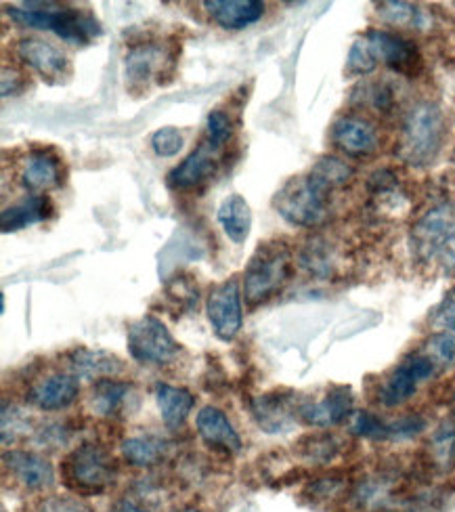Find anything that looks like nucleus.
Masks as SVG:
<instances>
[{
    "label": "nucleus",
    "mask_w": 455,
    "mask_h": 512,
    "mask_svg": "<svg viewBox=\"0 0 455 512\" xmlns=\"http://www.w3.org/2000/svg\"><path fill=\"white\" fill-rule=\"evenodd\" d=\"M110 512H149L147 508H143L139 502L130 500V498H122L114 504V508Z\"/></svg>",
    "instance_id": "nucleus-44"
},
{
    "label": "nucleus",
    "mask_w": 455,
    "mask_h": 512,
    "mask_svg": "<svg viewBox=\"0 0 455 512\" xmlns=\"http://www.w3.org/2000/svg\"><path fill=\"white\" fill-rule=\"evenodd\" d=\"M435 265L441 267V269L447 271V273L455 271V219H453L451 227H449L447 233H445V238H443V244H441V248H439Z\"/></svg>",
    "instance_id": "nucleus-42"
},
{
    "label": "nucleus",
    "mask_w": 455,
    "mask_h": 512,
    "mask_svg": "<svg viewBox=\"0 0 455 512\" xmlns=\"http://www.w3.org/2000/svg\"><path fill=\"white\" fill-rule=\"evenodd\" d=\"M340 452V441L328 433L307 435L298 441V454L311 464H328Z\"/></svg>",
    "instance_id": "nucleus-30"
},
{
    "label": "nucleus",
    "mask_w": 455,
    "mask_h": 512,
    "mask_svg": "<svg viewBox=\"0 0 455 512\" xmlns=\"http://www.w3.org/2000/svg\"><path fill=\"white\" fill-rule=\"evenodd\" d=\"M154 397L158 403V410L162 416V422L168 426L170 431H177L187 422L195 397L191 391L183 387H175V384L168 382H156L154 387Z\"/></svg>",
    "instance_id": "nucleus-24"
},
{
    "label": "nucleus",
    "mask_w": 455,
    "mask_h": 512,
    "mask_svg": "<svg viewBox=\"0 0 455 512\" xmlns=\"http://www.w3.org/2000/svg\"><path fill=\"white\" fill-rule=\"evenodd\" d=\"M122 458L137 468H151L162 464L170 454V441L160 435H133L122 441L120 445Z\"/></svg>",
    "instance_id": "nucleus-25"
},
{
    "label": "nucleus",
    "mask_w": 455,
    "mask_h": 512,
    "mask_svg": "<svg viewBox=\"0 0 455 512\" xmlns=\"http://www.w3.org/2000/svg\"><path fill=\"white\" fill-rule=\"evenodd\" d=\"M204 9L223 30H246L263 19L267 5L260 0H204Z\"/></svg>",
    "instance_id": "nucleus-20"
},
{
    "label": "nucleus",
    "mask_w": 455,
    "mask_h": 512,
    "mask_svg": "<svg viewBox=\"0 0 455 512\" xmlns=\"http://www.w3.org/2000/svg\"><path fill=\"white\" fill-rule=\"evenodd\" d=\"M5 13L13 24L21 28L53 32L74 47L91 45L103 32L99 19L91 11L63 3H49V0L47 3L30 0V3L21 5H5Z\"/></svg>",
    "instance_id": "nucleus-1"
},
{
    "label": "nucleus",
    "mask_w": 455,
    "mask_h": 512,
    "mask_svg": "<svg viewBox=\"0 0 455 512\" xmlns=\"http://www.w3.org/2000/svg\"><path fill=\"white\" fill-rule=\"evenodd\" d=\"M61 177V160L51 152V149H34L21 166V185L32 194H45L59 187Z\"/></svg>",
    "instance_id": "nucleus-21"
},
{
    "label": "nucleus",
    "mask_w": 455,
    "mask_h": 512,
    "mask_svg": "<svg viewBox=\"0 0 455 512\" xmlns=\"http://www.w3.org/2000/svg\"><path fill=\"white\" fill-rule=\"evenodd\" d=\"M135 399V387L130 382L105 378L97 380L91 389L89 405L95 416L101 418H122L130 410V401Z\"/></svg>",
    "instance_id": "nucleus-22"
},
{
    "label": "nucleus",
    "mask_w": 455,
    "mask_h": 512,
    "mask_svg": "<svg viewBox=\"0 0 455 512\" xmlns=\"http://www.w3.org/2000/svg\"><path fill=\"white\" fill-rule=\"evenodd\" d=\"M53 210L55 206L49 196L32 194L3 210V215H0V227H3V233H15L36 223L49 221L53 217Z\"/></svg>",
    "instance_id": "nucleus-23"
},
{
    "label": "nucleus",
    "mask_w": 455,
    "mask_h": 512,
    "mask_svg": "<svg viewBox=\"0 0 455 512\" xmlns=\"http://www.w3.org/2000/svg\"><path fill=\"white\" fill-rule=\"evenodd\" d=\"M300 403L294 393L286 391H271L258 395L250 403V412L260 431L269 435H277L288 431L298 418Z\"/></svg>",
    "instance_id": "nucleus-14"
},
{
    "label": "nucleus",
    "mask_w": 455,
    "mask_h": 512,
    "mask_svg": "<svg viewBox=\"0 0 455 512\" xmlns=\"http://www.w3.org/2000/svg\"><path fill=\"white\" fill-rule=\"evenodd\" d=\"M3 464L7 473L30 492H45L55 485L53 464L36 452L9 450L3 454Z\"/></svg>",
    "instance_id": "nucleus-16"
},
{
    "label": "nucleus",
    "mask_w": 455,
    "mask_h": 512,
    "mask_svg": "<svg viewBox=\"0 0 455 512\" xmlns=\"http://www.w3.org/2000/svg\"><path fill=\"white\" fill-rule=\"evenodd\" d=\"M80 384L74 374H51L36 380L26 393V401L40 412L68 410L78 399Z\"/></svg>",
    "instance_id": "nucleus-17"
},
{
    "label": "nucleus",
    "mask_w": 455,
    "mask_h": 512,
    "mask_svg": "<svg viewBox=\"0 0 455 512\" xmlns=\"http://www.w3.org/2000/svg\"><path fill=\"white\" fill-rule=\"evenodd\" d=\"M242 290L240 282L231 277L221 284H216L206 298V313L212 326L214 336L231 343L242 332L244 326V309H242Z\"/></svg>",
    "instance_id": "nucleus-8"
},
{
    "label": "nucleus",
    "mask_w": 455,
    "mask_h": 512,
    "mask_svg": "<svg viewBox=\"0 0 455 512\" xmlns=\"http://www.w3.org/2000/svg\"><path fill=\"white\" fill-rule=\"evenodd\" d=\"M330 194L315 175L292 177L273 198L277 215L294 227H319L330 215Z\"/></svg>",
    "instance_id": "nucleus-4"
},
{
    "label": "nucleus",
    "mask_w": 455,
    "mask_h": 512,
    "mask_svg": "<svg viewBox=\"0 0 455 512\" xmlns=\"http://www.w3.org/2000/svg\"><path fill=\"white\" fill-rule=\"evenodd\" d=\"M30 433V416L15 403H3V443L11 445Z\"/></svg>",
    "instance_id": "nucleus-35"
},
{
    "label": "nucleus",
    "mask_w": 455,
    "mask_h": 512,
    "mask_svg": "<svg viewBox=\"0 0 455 512\" xmlns=\"http://www.w3.org/2000/svg\"><path fill=\"white\" fill-rule=\"evenodd\" d=\"M172 61V55L164 45L156 40L139 42L133 45L124 59V74L130 89H147L151 82L162 84V76L166 74Z\"/></svg>",
    "instance_id": "nucleus-9"
},
{
    "label": "nucleus",
    "mask_w": 455,
    "mask_h": 512,
    "mask_svg": "<svg viewBox=\"0 0 455 512\" xmlns=\"http://www.w3.org/2000/svg\"><path fill=\"white\" fill-rule=\"evenodd\" d=\"M24 89H26V78L13 68L11 70L5 68L3 70V97L19 95Z\"/></svg>",
    "instance_id": "nucleus-43"
},
{
    "label": "nucleus",
    "mask_w": 455,
    "mask_h": 512,
    "mask_svg": "<svg viewBox=\"0 0 455 512\" xmlns=\"http://www.w3.org/2000/svg\"><path fill=\"white\" fill-rule=\"evenodd\" d=\"M195 429H198L202 441L216 452H223L229 456L242 452V437L237 435L235 426L231 424L227 414L219 408H214V405H206L202 412H198Z\"/></svg>",
    "instance_id": "nucleus-18"
},
{
    "label": "nucleus",
    "mask_w": 455,
    "mask_h": 512,
    "mask_svg": "<svg viewBox=\"0 0 455 512\" xmlns=\"http://www.w3.org/2000/svg\"><path fill=\"white\" fill-rule=\"evenodd\" d=\"M164 296L172 311L189 313L198 307L200 290H198V284L191 280V275H175L172 280L166 282Z\"/></svg>",
    "instance_id": "nucleus-28"
},
{
    "label": "nucleus",
    "mask_w": 455,
    "mask_h": 512,
    "mask_svg": "<svg viewBox=\"0 0 455 512\" xmlns=\"http://www.w3.org/2000/svg\"><path fill=\"white\" fill-rule=\"evenodd\" d=\"M181 512H202V510H198V508H185V510H181Z\"/></svg>",
    "instance_id": "nucleus-45"
},
{
    "label": "nucleus",
    "mask_w": 455,
    "mask_h": 512,
    "mask_svg": "<svg viewBox=\"0 0 455 512\" xmlns=\"http://www.w3.org/2000/svg\"><path fill=\"white\" fill-rule=\"evenodd\" d=\"M439 372L437 364L422 349L409 353L390 370L378 391V401L386 408H397L416 395L418 387Z\"/></svg>",
    "instance_id": "nucleus-7"
},
{
    "label": "nucleus",
    "mask_w": 455,
    "mask_h": 512,
    "mask_svg": "<svg viewBox=\"0 0 455 512\" xmlns=\"http://www.w3.org/2000/svg\"><path fill=\"white\" fill-rule=\"evenodd\" d=\"M451 401H453V405H455V389H453V395H451Z\"/></svg>",
    "instance_id": "nucleus-46"
},
{
    "label": "nucleus",
    "mask_w": 455,
    "mask_h": 512,
    "mask_svg": "<svg viewBox=\"0 0 455 512\" xmlns=\"http://www.w3.org/2000/svg\"><path fill=\"white\" fill-rule=\"evenodd\" d=\"M128 353L137 364L166 366L175 361L181 353L177 338L170 334L166 324L156 315H143L128 326L126 332Z\"/></svg>",
    "instance_id": "nucleus-6"
},
{
    "label": "nucleus",
    "mask_w": 455,
    "mask_h": 512,
    "mask_svg": "<svg viewBox=\"0 0 455 512\" xmlns=\"http://www.w3.org/2000/svg\"><path fill=\"white\" fill-rule=\"evenodd\" d=\"M17 57L49 84H61L72 74L70 59L53 42L42 38H21Z\"/></svg>",
    "instance_id": "nucleus-11"
},
{
    "label": "nucleus",
    "mask_w": 455,
    "mask_h": 512,
    "mask_svg": "<svg viewBox=\"0 0 455 512\" xmlns=\"http://www.w3.org/2000/svg\"><path fill=\"white\" fill-rule=\"evenodd\" d=\"M422 351L435 361L439 370L451 366L455 361V334L435 332L426 340Z\"/></svg>",
    "instance_id": "nucleus-36"
},
{
    "label": "nucleus",
    "mask_w": 455,
    "mask_h": 512,
    "mask_svg": "<svg viewBox=\"0 0 455 512\" xmlns=\"http://www.w3.org/2000/svg\"><path fill=\"white\" fill-rule=\"evenodd\" d=\"M233 137V120L227 112L223 110H212L206 118V139L212 147L216 149H225V145Z\"/></svg>",
    "instance_id": "nucleus-37"
},
{
    "label": "nucleus",
    "mask_w": 455,
    "mask_h": 512,
    "mask_svg": "<svg viewBox=\"0 0 455 512\" xmlns=\"http://www.w3.org/2000/svg\"><path fill=\"white\" fill-rule=\"evenodd\" d=\"M449 124L445 110L435 101H418L401 122L397 156L414 168L435 162L447 141Z\"/></svg>",
    "instance_id": "nucleus-2"
},
{
    "label": "nucleus",
    "mask_w": 455,
    "mask_h": 512,
    "mask_svg": "<svg viewBox=\"0 0 455 512\" xmlns=\"http://www.w3.org/2000/svg\"><path fill=\"white\" fill-rule=\"evenodd\" d=\"M353 405V389L336 384L317 401H300L298 418L309 426H315V429H330V426L344 422L353 414Z\"/></svg>",
    "instance_id": "nucleus-13"
},
{
    "label": "nucleus",
    "mask_w": 455,
    "mask_h": 512,
    "mask_svg": "<svg viewBox=\"0 0 455 512\" xmlns=\"http://www.w3.org/2000/svg\"><path fill=\"white\" fill-rule=\"evenodd\" d=\"M221 149L212 147L208 141H202L193 152L168 173V187L175 191H189L206 185L219 173Z\"/></svg>",
    "instance_id": "nucleus-10"
},
{
    "label": "nucleus",
    "mask_w": 455,
    "mask_h": 512,
    "mask_svg": "<svg viewBox=\"0 0 455 512\" xmlns=\"http://www.w3.org/2000/svg\"><path fill=\"white\" fill-rule=\"evenodd\" d=\"M72 429L68 422H47L34 431V443L38 447H49V450H59L68 445L72 439Z\"/></svg>",
    "instance_id": "nucleus-38"
},
{
    "label": "nucleus",
    "mask_w": 455,
    "mask_h": 512,
    "mask_svg": "<svg viewBox=\"0 0 455 512\" xmlns=\"http://www.w3.org/2000/svg\"><path fill=\"white\" fill-rule=\"evenodd\" d=\"M430 324L437 332L455 334V286L443 296V301L430 315Z\"/></svg>",
    "instance_id": "nucleus-40"
},
{
    "label": "nucleus",
    "mask_w": 455,
    "mask_h": 512,
    "mask_svg": "<svg viewBox=\"0 0 455 512\" xmlns=\"http://www.w3.org/2000/svg\"><path fill=\"white\" fill-rule=\"evenodd\" d=\"M216 219L233 244H244L248 240L252 229V210L244 196L231 194L225 198L219 212H216Z\"/></svg>",
    "instance_id": "nucleus-26"
},
{
    "label": "nucleus",
    "mask_w": 455,
    "mask_h": 512,
    "mask_svg": "<svg viewBox=\"0 0 455 512\" xmlns=\"http://www.w3.org/2000/svg\"><path fill=\"white\" fill-rule=\"evenodd\" d=\"M68 361L70 374L76 378H89V380H105L116 378L124 372V361L105 349H89V347H76L65 357Z\"/></svg>",
    "instance_id": "nucleus-19"
},
{
    "label": "nucleus",
    "mask_w": 455,
    "mask_h": 512,
    "mask_svg": "<svg viewBox=\"0 0 455 512\" xmlns=\"http://www.w3.org/2000/svg\"><path fill=\"white\" fill-rule=\"evenodd\" d=\"M351 433L370 441H390V420H384L374 412H355Z\"/></svg>",
    "instance_id": "nucleus-34"
},
{
    "label": "nucleus",
    "mask_w": 455,
    "mask_h": 512,
    "mask_svg": "<svg viewBox=\"0 0 455 512\" xmlns=\"http://www.w3.org/2000/svg\"><path fill=\"white\" fill-rule=\"evenodd\" d=\"M116 462L99 443H82L65 456L61 479L78 496H99L116 481Z\"/></svg>",
    "instance_id": "nucleus-5"
},
{
    "label": "nucleus",
    "mask_w": 455,
    "mask_h": 512,
    "mask_svg": "<svg viewBox=\"0 0 455 512\" xmlns=\"http://www.w3.org/2000/svg\"><path fill=\"white\" fill-rule=\"evenodd\" d=\"M185 137L177 126H164L151 135V149L160 158H175L183 149Z\"/></svg>",
    "instance_id": "nucleus-39"
},
{
    "label": "nucleus",
    "mask_w": 455,
    "mask_h": 512,
    "mask_svg": "<svg viewBox=\"0 0 455 512\" xmlns=\"http://www.w3.org/2000/svg\"><path fill=\"white\" fill-rule=\"evenodd\" d=\"M378 15L390 26L397 28H424L428 24L426 13L411 3H401V0H388V3L378 5Z\"/></svg>",
    "instance_id": "nucleus-29"
},
{
    "label": "nucleus",
    "mask_w": 455,
    "mask_h": 512,
    "mask_svg": "<svg viewBox=\"0 0 455 512\" xmlns=\"http://www.w3.org/2000/svg\"><path fill=\"white\" fill-rule=\"evenodd\" d=\"M298 263L309 275L319 277V280H330L338 265L336 248L325 238H313L302 246L298 254Z\"/></svg>",
    "instance_id": "nucleus-27"
},
{
    "label": "nucleus",
    "mask_w": 455,
    "mask_h": 512,
    "mask_svg": "<svg viewBox=\"0 0 455 512\" xmlns=\"http://www.w3.org/2000/svg\"><path fill=\"white\" fill-rule=\"evenodd\" d=\"M292 275V250L286 242H260L244 271V296L250 307L267 303Z\"/></svg>",
    "instance_id": "nucleus-3"
},
{
    "label": "nucleus",
    "mask_w": 455,
    "mask_h": 512,
    "mask_svg": "<svg viewBox=\"0 0 455 512\" xmlns=\"http://www.w3.org/2000/svg\"><path fill=\"white\" fill-rule=\"evenodd\" d=\"M372 42L374 53L399 76H418L422 70V53L414 40H407L395 32L370 30L365 34Z\"/></svg>",
    "instance_id": "nucleus-12"
},
{
    "label": "nucleus",
    "mask_w": 455,
    "mask_h": 512,
    "mask_svg": "<svg viewBox=\"0 0 455 512\" xmlns=\"http://www.w3.org/2000/svg\"><path fill=\"white\" fill-rule=\"evenodd\" d=\"M36 512H95L84 500L76 496H49L40 500Z\"/></svg>",
    "instance_id": "nucleus-41"
},
{
    "label": "nucleus",
    "mask_w": 455,
    "mask_h": 512,
    "mask_svg": "<svg viewBox=\"0 0 455 512\" xmlns=\"http://www.w3.org/2000/svg\"><path fill=\"white\" fill-rule=\"evenodd\" d=\"M311 175H315L325 187L336 189L349 183L355 175V170L351 164H346L336 156H323L311 170Z\"/></svg>",
    "instance_id": "nucleus-31"
},
{
    "label": "nucleus",
    "mask_w": 455,
    "mask_h": 512,
    "mask_svg": "<svg viewBox=\"0 0 455 512\" xmlns=\"http://www.w3.org/2000/svg\"><path fill=\"white\" fill-rule=\"evenodd\" d=\"M332 141L342 154L351 158H370L378 152L376 126L361 116H340L332 124Z\"/></svg>",
    "instance_id": "nucleus-15"
},
{
    "label": "nucleus",
    "mask_w": 455,
    "mask_h": 512,
    "mask_svg": "<svg viewBox=\"0 0 455 512\" xmlns=\"http://www.w3.org/2000/svg\"><path fill=\"white\" fill-rule=\"evenodd\" d=\"M376 66H378V57L374 53L372 42L367 40V36L357 38L349 51V57H346V74L367 76L376 70Z\"/></svg>",
    "instance_id": "nucleus-33"
},
{
    "label": "nucleus",
    "mask_w": 455,
    "mask_h": 512,
    "mask_svg": "<svg viewBox=\"0 0 455 512\" xmlns=\"http://www.w3.org/2000/svg\"><path fill=\"white\" fill-rule=\"evenodd\" d=\"M432 462L441 468H447L455 460V422L445 420L430 439Z\"/></svg>",
    "instance_id": "nucleus-32"
}]
</instances>
